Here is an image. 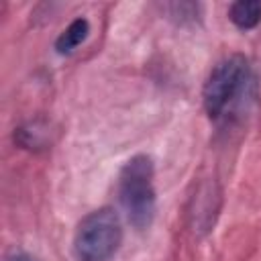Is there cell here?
<instances>
[{
    "mask_svg": "<svg viewBox=\"0 0 261 261\" xmlns=\"http://www.w3.org/2000/svg\"><path fill=\"white\" fill-rule=\"evenodd\" d=\"M255 90V77L249 61L234 53L220 59L202 90L204 110L212 120H222L232 114L237 106L245 102V98Z\"/></svg>",
    "mask_w": 261,
    "mask_h": 261,
    "instance_id": "obj_1",
    "label": "cell"
},
{
    "mask_svg": "<svg viewBox=\"0 0 261 261\" xmlns=\"http://www.w3.org/2000/svg\"><path fill=\"white\" fill-rule=\"evenodd\" d=\"M118 198L128 222L143 230L155 216V188L153 163L147 155H135L124 163L118 175Z\"/></svg>",
    "mask_w": 261,
    "mask_h": 261,
    "instance_id": "obj_2",
    "label": "cell"
},
{
    "mask_svg": "<svg viewBox=\"0 0 261 261\" xmlns=\"http://www.w3.org/2000/svg\"><path fill=\"white\" fill-rule=\"evenodd\" d=\"M122 243V224L112 208H100L82 218L73 234L77 261H108Z\"/></svg>",
    "mask_w": 261,
    "mask_h": 261,
    "instance_id": "obj_3",
    "label": "cell"
},
{
    "mask_svg": "<svg viewBox=\"0 0 261 261\" xmlns=\"http://www.w3.org/2000/svg\"><path fill=\"white\" fill-rule=\"evenodd\" d=\"M228 18L241 31L255 29L261 22V2L259 0H239V2L230 4Z\"/></svg>",
    "mask_w": 261,
    "mask_h": 261,
    "instance_id": "obj_4",
    "label": "cell"
},
{
    "mask_svg": "<svg viewBox=\"0 0 261 261\" xmlns=\"http://www.w3.org/2000/svg\"><path fill=\"white\" fill-rule=\"evenodd\" d=\"M88 33H90V24H88V20L86 18H75L59 37H57V41H55V49H57V53H61V55H67V53H71L77 45H82L84 41H86V37H88Z\"/></svg>",
    "mask_w": 261,
    "mask_h": 261,
    "instance_id": "obj_5",
    "label": "cell"
},
{
    "mask_svg": "<svg viewBox=\"0 0 261 261\" xmlns=\"http://www.w3.org/2000/svg\"><path fill=\"white\" fill-rule=\"evenodd\" d=\"M6 261H33L31 257H27L24 253H14V255H10Z\"/></svg>",
    "mask_w": 261,
    "mask_h": 261,
    "instance_id": "obj_6",
    "label": "cell"
}]
</instances>
